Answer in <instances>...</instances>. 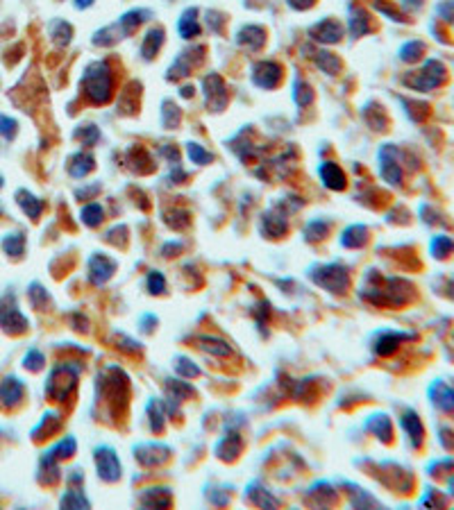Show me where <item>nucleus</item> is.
I'll list each match as a JSON object with an SVG mask.
<instances>
[{"label": "nucleus", "instance_id": "nucleus-1", "mask_svg": "<svg viewBox=\"0 0 454 510\" xmlns=\"http://www.w3.org/2000/svg\"><path fill=\"white\" fill-rule=\"evenodd\" d=\"M82 89L87 91V96L94 103H107L109 96H112V73H109L107 63H91L85 70V77H82Z\"/></svg>", "mask_w": 454, "mask_h": 510}, {"label": "nucleus", "instance_id": "nucleus-2", "mask_svg": "<svg viewBox=\"0 0 454 510\" xmlns=\"http://www.w3.org/2000/svg\"><path fill=\"white\" fill-rule=\"evenodd\" d=\"M75 379H78V368H68V366L54 368L50 372L48 384H45V393L52 399H57V402H64L66 395L73 390V386H75Z\"/></svg>", "mask_w": 454, "mask_h": 510}, {"label": "nucleus", "instance_id": "nucleus-3", "mask_svg": "<svg viewBox=\"0 0 454 510\" xmlns=\"http://www.w3.org/2000/svg\"><path fill=\"white\" fill-rule=\"evenodd\" d=\"M312 279L318 286L330 290V293H345V288H348V284H350L348 272H345L343 266H336V263L334 266H323L321 270H314Z\"/></svg>", "mask_w": 454, "mask_h": 510}, {"label": "nucleus", "instance_id": "nucleus-4", "mask_svg": "<svg viewBox=\"0 0 454 510\" xmlns=\"http://www.w3.org/2000/svg\"><path fill=\"white\" fill-rule=\"evenodd\" d=\"M96 465H98V477L107 481V483H116L121 479V463L112 447H98L96 449Z\"/></svg>", "mask_w": 454, "mask_h": 510}, {"label": "nucleus", "instance_id": "nucleus-5", "mask_svg": "<svg viewBox=\"0 0 454 510\" xmlns=\"http://www.w3.org/2000/svg\"><path fill=\"white\" fill-rule=\"evenodd\" d=\"M0 327H3L7 333H23L27 329V320H25V315L18 311L14 297H7L0 302Z\"/></svg>", "mask_w": 454, "mask_h": 510}, {"label": "nucleus", "instance_id": "nucleus-6", "mask_svg": "<svg viewBox=\"0 0 454 510\" xmlns=\"http://www.w3.org/2000/svg\"><path fill=\"white\" fill-rule=\"evenodd\" d=\"M116 263L112 259H107L105 254H94L89 259V281L96 286H103L105 281L114 275Z\"/></svg>", "mask_w": 454, "mask_h": 510}, {"label": "nucleus", "instance_id": "nucleus-7", "mask_svg": "<svg viewBox=\"0 0 454 510\" xmlns=\"http://www.w3.org/2000/svg\"><path fill=\"white\" fill-rule=\"evenodd\" d=\"M252 80H254V84L261 89H275L281 80V68L272 61H261L259 66H254Z\"/></svg>", "mask_w": 454, "mask_h": 510}, {"label": "nucleus", "instance_id": "nucleus-8", "mask_svg": "<svg viewBox=\"0 0 454 510\" xmlns=\"http://www.w3.org/2000/svg\"><path fill=\"white\" fill-rule=\"evenodd\" d=\"M23 384L18 381L16 377H7L0 381V402H3L5 406H14L21 402V397H23Z\"/></svg>", "mask_w": 454, "mask_h": 510}, {"label": "nucleus", "instance_id": "nucleus-9", "mask_svg": "<svg viewBox=\"0 0 454 510\" xmlns=\"http://www.w3.org/2000/svg\"><path fill=\"white\" fill-rule=\"evenodd\" d=\"M312 34H314V39L321 43H336V41H341V25L332 21V18H327V21L318 23L314 27Z\"/></svg>", "mask_w": 454, "mask_h": 510}, {"label": "nucleus", "instance_id": "nucleus-10", "mask_svg": "<svg viewBox=\"0 0 454 510\" xmlns=\"http://www.w3.org/2000/svg\"><path fill=\"white\" fill-rule=\"evenodd\" d=\"M321 179H323V184L327 188H332V190H339L345 186V175H343V170L336 166V163L332 161H325L323 166H321Z\"/></svg>", "mask_w": 454, "mask_h": 510}, {"label": "nucleus", "instance_id": "nucleus-11", "mask_svg": "<svg viewBox=\"0 0 454 510\" xmlns=\"http://www.w3.org/2000/svg\"><path fill=\"white\" fill-rule=\"evenodd\" d=\"M16 202H18V207L23 209L25 211V216L27 218H32V220H36V218L41 216V211H43V204H41V200L39 197H34L30 190H18L16 193Z\"/></svg>", "mask_w": 454, "mask_h": 510}, {"label": "nucleus", "instance_id": "nucleus-12", "mask_svg": "<svg viewBox=\"0 0 454 510\" xmlns=\"http://www.w3.org/2000/svg\"><path fill=\"white\" fill-rule=\"evenodd\" d=\"M241 451V438L236 433L232 435H225V438L216 444V453H218V458H223V460H232L236 458V453Z\"/></svg>", "mask_w": 454, "mask_h": 510}, {"label": "nucleus", "instance_id": "nucleus-13", "mask_svg": "<svg viewBox=\"0 0 454 510\" xmlns=\"http://www.w3.org/2000/svg\"><path fill=\"white\" fill-rule=\"evenodd\" d=\"M75 449H78V442H75V438H73V435H66V438L59 440V442L54 444V447H52L50 451H45V456L52 458V460L71 458L73 453H75Z\"/></svg>", "mask_w": 454, "mask_h": 510}, {"label": "nucleus", "instance_id": "nucleus-14", "mask_svg": "<svg viewBox=\"0 0 454 510\" xmlns=\"http://www.w3.org/2000/svg\"><path fill=\"white\" fill-rule=\"evenodd\" d=\"M163 43V30H150L148 34L143 36V43H141V54L145 59H152L157 50L161 48Z\"/></svg>", "mask_w": 454, "mask_h": 510}, {"label": "nucleus", "instance_id": "nucleus-15", "mask_svg": "<svg viewBox=\"0 0 454 510\" xmlns=\"http://www.w3.org/2000/svg\"><path fill=\"white\" fill-rule=\"evenodd\" d=\"M366 239H368L366 227H363V225H352L348 232H343L341 245H343V248H359V245L366 243Z\"/></svg>", "mask_w": 454, "mask_h": 510}, {"label": "nucleus", "instance_id": "nucleus-16", "mask_svg": "<svg viewBox=\"0 0 454 510\" xmlns=\"http://www.w3.org/2000/svg\"><path fill=\"white\" fill-rule=\"evenodd\" d=\"M177 30H180L182 36H184V39H193V36H198L200 25L196 21V9H189V12H184V16H182L180 23H177Z\"/></svg>", "mask_w": 454, "mask_h": 510}, {"label": "nucleus", "instance_id": "nucleus-17", "mask_svg": "<svg viewBox=\"0 0 454 510\" xmlns=\"http://www.w3.org/2000/svg\"><path fill=\"white\" fill-rule=\"evenodd\" d=\"M91 168H94V157L80 152V154L73 157V163L68 166V172H71V177H85Z\"/></svg>", "mask_w": 454, "mask_h": 510}, {"label": "nucleus", "instance_id": "nucleus-18", "mask_svg": "<svg viewBox=\"0 0 454 510\" xmlns=\"http://www.w3.org/2000/svg\"><path fill=\"white\" fill-rule=\"evenodd\" d=\"M200 347L209 354H216V357H230L232 354L230 345L218 340V338H209V336H203V338H200Z\"/></svg>", "mask_w": 454, "mask_h": 510}, {"label": "nucleus", "instance_id": "nucleus-19", "mask_svg": "<svg viewBox=\"0 0 454 510\" xmlns=\"http://www.w3.org/2000/svg\"><path fill=\"white\" fill-rule=\"evenodd\" d=\"M3 250L9 257H21L25 250V236L23 234H7L3 239Z\"/></svg>", "mask_w": 454, "mask_h": 510}, {"label": "nucleus", "instance_id": "nucleus-20", "mask_svg": "<svg viewBox=\"0 0 454 510\" xmlns=\"http://www.w3.org/2000/svg\"><path fill=\"white\" fill-rule=\"evenodd\" d=\"M64 508H89V499L80 490H66V495L61 497Z\"/></svg>", "mask_w": 454, "mask_h": 510}, {"label": "nucleus", "instance_id": "nucleus-21", "mask_svg": "<svg viewBox=\"0 0 454 510\" xmlns=\"http://www.w3.org/2000/svg\"><path fill=\"white\" fill-rule=\"evenodd\" d=\"M316 63L318 66H321L325 73H330V75H334V73H339V68H341V61L334 57L332 52H316Z\"/></svg>", "mask_w": 454, "mask_h": 510}, {"label": "nucleus", "instance_id": "nucleus-22", "mask_svg": "<svg viewBox=\"0 0 454 510\" xmlns=\"http://www.w3.org/2000/svg\"><path fill=\"white\" fill-rule=\"evenodd\" d=\"M103 207L100 204H87L85 209H82V223L89 225V227H96L103 223Z\"/></svg>", "mask_w": 454, "mask_h": 510}, {"label": "nucleus", "instance_id": "nucleus-23", "mask_svg": "<svg viewBox=\"0 0 454 510\" xmlns=\"http://www.w3.org/2000/svg\"><path fill=\"white\" fill-rule=\"evenodd\" d=\"M175 372L180 377H184V379H193L200 375V368L193 366V361H189L186 357H177L175 359Z\"/></svg>", "mask_w": 454, "mask_h": 510}, {"label": "nucleus", "instance_id": "nucleus-24", "mask_svg": "<svg viewBox=\"0 0 454 510\" xmlns=\"http://www.w3.org/2000/svg\"><path fill=\"white\" fill-rule=\"evenodd\" d=\"M168 393H170V399H177V402H184L186 397L193 395V388L184 381H168Z\"/></svg>", "mask_w": 454, "mask_h": 510}, {"label": "nucleus", "instance_id": "nucleus-25", "mask_svg": "<svg viewBox=\"0 0 454 510\" xmlns=\"http://www.w3.org/2000/svg\"><path fill=\"white\" fill-rule=\"evenodd\" d=\"M186 152H189V159L193 163H198V166H205V163L212 161V154H209L200 143H189Z\"/></svg>", "mask_w": 454, "mask_h": 510}, {"label": "nucleus", "instance_id": "nucleus-26", "mask_svg": "<svg viewBox=\"0 0 454 510\" xmlns=\"http://www.w3.org/2000/svg\"><path fill=\"white\" fill-rule=\"evenodd\" d=\"M148 290L152 295H161L163 290H166V279H163L159 270H152L148 275Z\"/></svg>", "mask_w": 454, "mask_h": 510}, {"label": "nucleus", "instance_id": "nucleus-27", "mask_svg": "<svg viewBox=\"0 0 454 510\" xmlns=\"http://www.w3.org/2000/svg\"><path fill=\"white\" fill-rule=\"evenodd\" d=\"M43 363H45V359H43V354L39 352V350H30L25 354V359H23V366L27 368V370H32V372H36V370H41L43 368Z\"/></svg>", "mask_w": 454, "mask_h": 510}, {"label": "nucleus", "instance_id": "nucleus-28", "mask_svg": "<svg viewBox=\"0 0 454 510\" xmlns=\"http://www.w3.org/2000/svg\"><path fill=\"white\" fill-rule=\"evenodd\" d=\"M425 50V45L420 41H413V43H407L402 52H400V57H402L404 61H416L418 57H420V52Z\"/></svg>", "mask_w": 454, "mask_h": 510}, {"label": "nucleus", "instance_id": "nucleus-29", "mask_svg": "<svg viewBox=\"0 0 454 510\" xmlns=\"http://www.w3.org/2000/svg\"><path fill=\"white\" fill-rule=\"evenodd\" d=\"M402 424H404L407 433H413L416 444L420 442V438H423V426H420V422H418V417L416 415H407L404 420H402Z\"/></svg>", "mask_w": 454, "mask_h": 510}, {"label": "nucleus", "instance_id": "nucleus-30", "mask_svg": "<svg viewBox=\"0 0 454 510\" xmlns=\"http://www.w3.org/2000/svg\"><path fill=\"white\" fill-rule=\"evenodd\" d=\"M0 136H5L7 141H12L16 136V121L9 116H0Z\"/></svg>", "mask_w": 454, "mask_h": 510}, {"label": "nucleus", "instance_id": "nucleus-31", "mask_svg": "<svg viewBox=\"0 0 454 510\" xmlns=\"http://www.w3.org/2000/svg\"><path fill=\"white\" fill-rule=\"evenodd\" d=\"M370 429L375 431L381 440H388V420L384 415H377L375 420H370Z\"/></svg>", "mask_w": 454, "mask_h": 510}, {"label": "nucleus", "instance_id": "nucleus-32", "mask_svg": "<svg viewBox=\"0 0 454 510\" xmlns=\"http://www.w3.org/2000/svg\"><path fill=\"white\" fill-rule=\"evenodd\" d=\"M397 347V336L393 338V336H381V338L377 340V345H375V350H377V354H390Z\"/></svg>", "mask_w": 454, "mask_h": 510}, {"label": "nucleus", "instance_id": "nucleus-33", "mask_svg": "<svg viewBox=\"0 0 454 510\" xmlns=\"http://www.w3.org/2000/svg\"><path fill=\"white\" fill-rule=\"evenodd\" d=\"M30 297H32V304H34L36 308H41V306L45 304V299H48V293H45V290H43L39 284H34V286L30 288Z\"/></svg>", "mask_w": 454, "mask_h": 510}, {"label": "nucleus", "instance_id": "nucleus-34", "mask_svg": "<svg viewBox=\"0 0 454 510\" xmlns=\"http://www.w3.org/2000/svg\"><path fill=\"white\" fill-rule=\"evenodd\" d=\"M448 250H450V241L443 239V236H436V239L432 241L434 257H445V252H448Z\"/></svg>", "mask_w": 454, "mask_h": 510}, {"label": "nucleus", "instance_id": "nucleus-35", "mask_svg": "<svg viewBox=\"0 0 454 510\" xmlns=\"http://www.w3.org/2000/svg\"><path fill=\"white\" fill-rule=\"evenodd\" d=\"M100 139V134L94 125H87L85 127V132H82V141H85V145H94L96 141Z\"/></svg>", "mask_w": 454, "mask_h": 510}, {"label": "nucleus", "instance_id": "nucleus-36", "mask_svg": "<svg viewBox=\"0 0 454 510\" xmlns=\"http://www.w3.org/2000/svg\"><path fill=\"white\" fill-rule=\"evenodd\" d=\"M152 324H157V317H152V315H141V327H143V331H150V329H152Z\"/></svg>", "mask_w": 454, "mask_h": 510}, {"label": "nucleus", "instance_id": "nucleus-37", "mask_svg": "<svg viewBox=\"0 0 454 510\" xmlns=\"http://www.w3.org/2000/svg\"><path fill=\"white\" fill-rule=\"evenodd\" d=\"M288 3L293 5V7H298V9H302V7H309V5H312L314 0H288Z\"/></svg>", "mask_w": 454, "mask_h": 510}, {"label": "nucleus", "instance_id": "nucleus-38", "mask_svg": "<svg viewBox=\"0 0 454 510\" xmlns=\"http://www.w3.org/2000/svg\"><path fill=\"white\" fill-rule=\"evenodd\" d=\"M91 3H94V0H75V5H78L80 9H82V7H89Z\"/></svg>", "mask_w": 454, "mask_h": 510}, {"label": "nucleus", "instance_id": "nucleus-39", "mask_svg": "<svg viewBox=\"0 0 454 510\" xmlns=\"http://www.w3.org/2000/svg\"><path fill=\"white\" fill-rule=\"evenodd\" d=\"M0 188H3V177H0Z\"/></svg>", "mask_w": 454, "mask_h": 510}]
</instances>
